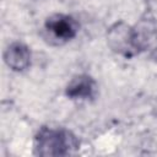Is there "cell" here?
I'll use <instances>...</instances> for the list:
<instances>
[{
    "label": "cell",
    "instance_id": "7a4b0ae2",
    "mask_svg": "<svg viewBox=\"0 0 157 157\" xmlns=\"http://www.w3.org/2000/svg\"><path fill=\"white\" fill-rule=\"evenodd\" d=\"M150 37V31H141V28L136 29L120 21L109 27L107 32V43L113 52L131 58L146 48Z\"/></svg>",
    "mask_w": 157,
    "mask_h": 157
},
{
    "label": "cell",
    "instance_id": "8992f818",
    "mask_svg": "<svg viewBox=\"0 0 157 157\" xmlns=\"http://www.w3.org/2000/svg\"><path fill=\"white\" fill-rule=\"evenodd\" d=\"M146 6L151 17L157 21V0H146Z\"/></svg>",
    "mask_w": 157,
    "mask_h": 157
},
{
    "label": "cell",
    "instance_id": "277c9868",
    "mask_svg": "<svg viewBox=\"0 0 157 157\" xmlns=\"http://www.w3.org/2000/svg\"><path fill=\"white\" fill-rule=\"evenodd\" d=\"M4 60L13 71H23L31 65V50L26 44L13 42L5 49Z\"/></svg>",
    "mask_w": 157,
    "mask_h": 157
},
{
    "label": "cell",
    "instance_id": "3957f363",
    "mask_svg": "<svg viewBox=\"0 0 157 157\" xmlns=\"http://www.w3.org/2000/svg\"><path fill=\"white\" fill-rule=\"evenodd\" d=\"M44 28L49 37L55 39L56 43H65L77 34L78 23L69 15L55 13L45 20Z\"/></svg>",
    "mask_w": 157,
    "mask_h": 157
},
{
    "label": "cell",
    "instance_id": "5b68a950",
    "mask_svg": "<svg viewBox=\"0 0 157 157\" xmlns=\"http://www.w3.org/2000/svg\"><path fill=\"white\" fill-rule=\"evenodd\" d=\"M96 90H97L96 81L91 76L82 74L75 76L69 82L65 93L71 99H90L96 96Z\"/></svg>",
    "mask_w": 157,
    "mask_h": 157
},
{
    "label": "cell",
    "instance_id": "6da1fadb",
    "mask_svg": "<svg viewBox=\"0 0 157 157\" xmlns=\"http://www.w3.org/2000/svg\"><path fill=\"white\" fill-rule=\"evenodd\" d=\"M80 146L77 137L66 129L42 128L34 137V153L42 157L67 156Z\"/></svg>",
    "mask_w": 157,
    "mask_h": 157
}]
</instances>
